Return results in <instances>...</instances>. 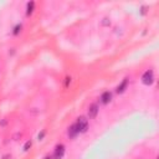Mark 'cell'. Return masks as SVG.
Masks as SVG:
<instances>
[{
    "label": "cell",
    "mask_w": 159,
    "mask_h": 159,
    "mask_svg": "<svg viewBox=\"0 0 159 159\" xmlns=\"http://www.w3.org/2000/svg\"><path fill=\"white\" fill-rule=\"evenodd\" d=\"M63 154H65V145H63V144H57L55 147V151H54V158L55 159H62Z\"/></svg>",
    "instance_id": "obj_3"
},
{
    "label": "cell",
    "mask_w": 159,
    "mask_h": 159,
    "mask_svg": "<svg viewBox=\"0 0 159 159\" xmlns=\"http://www.w3.org/2000/svg\"><path fill=\"white\" fill-rule=\"evenodd\" d=\"M111 100H112V93H111L110 91H106V92L102 93V96H101V102H102L103 104L110 103Z\"/></svg>",
    "instance_id": "obj_5"
},
{
    "label": "cell",
    "mask_w": 159,
    "mask_h": 159,
    "mask_svg": "<svg viewBox=\"0 0 159 159\" xmlns=\"http://www.w3.org/2000/svg\"><path fill=\"white\" fill-rule=\"evenodd\" d=\"M75 124H76L80 133H86L87 129H88V119L86 117H83V116H81V117L77 118V122Z\"/></svg>",
    "instance_id": "obj_1"
},
{
    "label": "cell",
    "mask_w": 159,
    "mask_h": 159,
    "mask_svg": "<svg viewBox=\"0 0 159 159\" xmlns=\"http://www.w3.org/2000/svg\"><path fill=\"white\" fill-rule=\"evenodd\" d=\"M34 8H35V3L34 2L27 3V5H26V15L27 16H30L31 14L34 13Z\"/></svg>",
    "instance_id": "obj_8"
},
{
    "label": "cell",
    "mask_w": 159,
    "mask_h": 159,
    "mask_svg": "<svg viewBox=\"0 0 159 159\" xmlns=\"http://www.w3.org/2000/svg\"><path fill=\"white\" fill-rule=\"evenodd\" d=\"M31 145H33V143H31V141H27L26 143H25V145H24V151L25 152H27L30 148H31Z\"/></svg>",
    "instance_id": "obj_10"
},
{
    "label": "cell",
    "mask_w": 159,
    "mask_h": 159,
    "mask_svg": "<svg viewBox=\"0 0 159 159\" xmlns=\"http://www.w3.org/2000/svg\"><path fill=\"white\" fill-rule=\"evenodd\" d=\"M127 86H128V80L124 78V80L122 81V83H121L119 86L117 87V93H123V92H124V90L127 88Z\"/></svg>",
    "instance_id": "obj_7"
},
{
    "label": "cell",
    "mask_w": 159,
    "mask_h": 159,
    "mask_svg": "<svg viewBox=\"0 0 159 159\" xmlns=\"http://www.w3.org/2000/svg\"><path fill=\"white\" fill-rule=\"evenodd\" d=\"M98 106L96 103H92L90 106V108H88V117L90 118H96L97 117V114H98Z\"/></svg>",
    "instance_id": "obj_4"
},
{
    "label": "cell",
    "mask_w": 159,
    "mask_h": 159,
    "mask_svg": "<svg viewBox=\"0 0 159 159\" xmlns=\"http://www.w3.org/2000/svg\"><path fill=\"white\" fill-rule=\"evenodd\" d=\"M142 82L144 84H147V86H151V84L154 82V72L152 70L145 71L142 76Z\"/></svg>",
    "instance_id": "obj_2"
},
{
    "label": "cell",
    "mask_w": 159,
    "mask_h": 159,
    "mask_svg": "<svg viewBox=\"0 0 159 159\" xmlns=\"http://www.w3.org/2000/svg\"><path fill=\"white\" fill-rule=\"evenodd\" d=\"M45 159H52V158H50V157H46V158H45Z\"/></svg>",
    "instance_id": "obj_13"
},
{
    "label": "cell",
    "mask_w": 159,
    "mask_h": 159,
    "mask_svg": "<svg viewBox=\"0 0 159 159\" xmlns=\"http://www.w3.org/2000/svg\"><path fill=\"white\" fill-rule=\"evenodd\" d=\"M78 133H80V132H78V129H77L76 124H72L70 128H68V131H67V134H68L70 138H75V137H76Z\"/></svg>",
    "instance_id": "obj_6"
},
{
    "label": "cell",
    "mask_w": 159,
    "mask_h": 159,
    "mask_svg": "<svg viewBox=\"0 0 159 159\" xmlns=\"http://www.w3.org/2000/svg\"><path fill=\"white\" fill-rule=\"evenodd\" d=\"M70 82H71V78H70V77H67V78H66V83H65V86H66V87L68 86V83H70Z\"/></svg>",
    "instance_id": "obj_12"
},
{
    "label": "cell",
    "mask_w": 159,
    "mask_h": 159,
    "mask_svg": "<svg viewBox=\"0 0 159 159\" xmlns=\"http://www.w3.org/2000/svg\"><path fill=\"white\" fill-rule=\"evenodd\" d=\"M44 135H45V132H41V133H40V134H39V139H40V141H41V139H42V138H44Z\"/></svg>",
    "instance_id": "obj_11"
},
{
    "label": "cell",
    "mask_w": 159,
    "mask_h": 159,
    "mask_svg": "<svg viewBox=\"0 0 159 159\" xmlns=\"http://www.w3.org/2000/svg\"><path fill=\"white\" fill-rule=\"evenodd\" d=\"M20 30H21V24H17L15 27H14V31H13V34L14 35H17L20 33Z\"/></svg>",
    "instance_id": "obj_9"
}]
</instances>
